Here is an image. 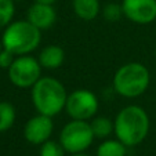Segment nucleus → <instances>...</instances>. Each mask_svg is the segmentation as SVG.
<instances>
[{
  "label": "nucleus",
  "mask_w": 156,
  "mask_h": 156,
  "mask_svg": "<svg viewBox=\"0 0 156 156\" xmlns=\"http://www.w3.org/2000/svg\"><path fill=\"white\" fill-rule=\"evenodd\" d=\"M115 136L127 148L140 145L149 133V116L138 105L124 106L115 118Z\"/></svg>",
  "instance_id": "nucleus-1"
},
{
  "label": "nucleus",
  "mask_w": 156,
  "mask_h": 156,
  "mask_svg": "<svg viewBox=\"0 0 156 156\" xmlns=\"http://www.w3.org/2000/svg\"><path fill=\"white\" fill-rule=\"evenodd\" d=\"M68 93L59 80L51 76H41L32 87V102L37 113L55 116L65 109Z\"/></svg>",
  "instance_id": "nucleus-2"
},
{
  "label": "nucleus",
  "mask_w": 156,
  "mask_h": 156,
  "mask_svg": "<svg viewBox=\"0 0 156 156\" xmlns=\"http://www.w3.org/2000/svg\"><path fill=\"white\" fill-rule=\"evenodd\" d=\"M41 41V30L28 20L14 21L4 29L2 43L6 50L14 55H28L39 47Z\"/></svg>",
  "instance_id": "nucleus-3"
},
{
  "label": "nucleus",
  "mask_w": 156,
  "mask_h": 156,
  "mask_svg": "<svg viewBox=\"0 0 156 156\" xmlns=\"http://www.w3.org/2000/svg\"><path fill=\"white\" fill-rule=\"evenodd\" d=\"M151 73L141 62L122 65L113 76V90L124 98H137L149 87Z\"/></svg>",
  "instance_id": "nucleus-4"
},
{
  "label": "nucleus",
  "mask_w": 156,
  "mask_h": 156,
  "mask_svg": "<svg viewBox=\"0 0 156 156\" xmlns=\"http://www.w3.org/2000/svg\"><path fill=\"white\" fill-rule=\"evenodd\" d=\"M94 133L91 124L87 120H75L72 119L69 123L62 127L59 133V142L64 147L65 152L79 153L86 152L94 141Z\"/></svg>",
  "instance_id": "nucleus-5"
},
{
  "label": "nucleus",
  "mask_w": 156,
  "mask_h": 156,
  "mask_svg": "<svg viewBox=\"0 0 156 156\" xmlns=\"http://www.w3.org/2000/svg\"><path fill=\"white\" fill-rule=\"evenodd\" d=\"M41 65L39 59L28 55L15 57L9 71V79L15 87L32 88L35 83L41 77Z\"/></svg>",
  "instance_id": "nucleus-6"
},
{
  "label": "nucleus",
  "mask_w": 156,
  "mask_h": 156,
  "mask_svg": "<svg viewBox=\"0 0 156 156\" xmlns=\"http://www.w3.org/2000/svg\"><path fill=\"white\" fill-rule=\"evenodd\" d=\"M100 102L97 95L86 88H79L68 94L65 111L68 112L71 119L75 120H90L98 112Z\"/></svg>",
  "instance_id": "nucleus-7"
},
{
  "label": "nucleus",
  "mask_w": 156,
  "mask_h": 156,
  "mask_svg": "<svg viewBox=\"0 0 156 156\" xmlns=\"http://www.w3.org/2000/svg\"><path fill=\"white\" fill-rule=\"evenodd\" d=\"M123 15L134 24L148 25L156 20V0H123Z\"/></svg>",
  "instance_id": "nucleus-8"
},
{
  "label": "nucleus",
  "mask_w": 156,
  "mask_h": 156,
  "mask_svg": "<svg viewBox=\"0 0 156 156\" xmlns=\"http://www.w3.org/2000/svg\"><path fill=\"white\" fill-rule=\"evenodd\" d=\"M54 131V123L51 116H46L37 113L36 116L30 118L25 123L24 127V137L29 144L41 145L48 141Z\"/></svg>",
  "instance_id": "nucleus-9"
},
{
  "label": "nucleus",
  "mask_w": 156,
  "mask_h": 156,
  "mask_svg": "<svg viewBox=\"0 0 156 156\" xmlns=\"http://www.w3.org/2000/svg\"><path fill=\"white\" fill-rule=\"evenodd\" d=\"M27 20L30 24H33L37 29H48L51 28L57 21V12L53 4H44V3H35L29 7L27 14Z\"/></svg>",
  "instance_id": "nucleus-10"
},
{
  "label": "nucleus",
  "mask_w": 156,
  "mask_h": 156,
  "mask_svg": "<svg viewBox=\"0 0 156 156\" xmlns=\"http://www.w3.org/2000/svg\"><path fill=\"white\" fill-rule=\"evenodd\" d=\"M39 62H40L41 68L53 71V69L59 68L65 61V51L62 47L50 44L47 47H44L39 54Z\"/></svg>",
  "instance_id": "nucleus-11"
},
{
  "label": "nucleus",
  "mask_w": 156,
  "mask_h": 156,
  "mask_svg": "<svg viewBox=\"0 0 156 156\" xmlns=\"http://www.w3.org/2000/svg\"><path fill=\"white\" fill-rule=\"evenodd\" d=\"M73 11L80 20L93 21L101 11L100 0H72Z\"/></svg>",
  "instance_id": "nucleus-12"
},
{
  "label": "nucleus",
  "mask_w": 156,
  "mask_h": 156,
  "mask_svg": "<svg viewBox=\"0 0 156 156\" xmlns=\"http://www.w3.org/2000/svg\"><path fill=\"white\" fill-rule=\"evenodd\" d=\"M127 147L122 141L106 138L98 145L95 156H126Z\"/></svg>",
  "instance_id": "nucleus-13"
},
{
  "label": "nucleus",
  "mask_w": 156,
  "mask_h": 156,
  "mask_svg": "<svg viewBox=\"0 0 156 156\" xmlns=\"http://www.w3.org/2000/svg\"><path fill=\"white\" fill-rule=\"evenodd\" d=\"M90 124H91L95 138L106 140L112 133H115V122H112L109 118H105V116L93 119V122H90Z\"/></svg>",
  "instance_id": "nucleus-14"
},
{
  "label": "nucleus",
  "mask_w": 156,
  "mask_h": 156,
  "mask_svg": "<svg viewBox=\"0 0 156 156\" xmlns=\"http://www.w3.org/2000/svg\"><path fill=\"white\" fill-rule=\"evenodd\" d=\"M15 122V108L7 101L0 102V133L7 131L14 126Z\"/></svg>",
  "instance_id": "nucleus-15"
},
{
  "label": "nucleus",
  "mask_w": 156,
  "mask_h": 156,
  "mask_svg": "<svg viewBox=\"0 0 156 156\" xmlns=\"http://www.w3.org/2000/svg\"><path fill=\"white\" fill-rule=\"evenodd\" d=\"M14 12V0H0V28H6L11 24Z\"/></svg>",
  "instance_id": "nucleus-16"
},
{
  "label": "nucleus",
  "mask_w": 156,
  "mask_h": 156,
  "mask_svg": "<svg viewBox=\"0 0 156 156\" xmlns=\"http://www.w3.org/2000/svg\"><path fill=\"white\" fill-rule=\"evenodd\" d=\"M65 149L59 141H46L40 145L39 156H65Z\"/></svg>",
  "instance_id": "nucleus-17"
},
{
  "label": "nucleus",
  "mask_w": 156,
  "mask_h": 156,
  "mask_svg": "<svg viewBox=\"0 0 156 156\" xmlns=\"http://www.w3.org/2000/svg\"><path fill=\"white\" fill-rule=\"evenodd\" d=\"M102 15L106 21H109V22H116V21H119L120 17L123 15L122 4H116V3L106 4L102 10Z\"/></svg>",
  "instance_id": "nucleus-18"
},
{
  "label": "nucleus",
  "mask_w": 156,
  "mask_h": 156,
  "mask_svg": "<svg viewBox=\"0 0 156 156\" xmlns=\"http://www.w3.org/2000/svg\"><path fill=\"white\" fill-rule=\"evenodd\" d=\"M15 57L17 55H14L11 51L6 50V48L3 47V50L0 51V68L9 69L10 66H11V64L14 62Z\"/></svg>",
  "instance_id": "nucleus-19"
},
{
  "label": "nucleus",
  "mask_w": 156,
  "mask_h": 156,
  "mask_svg": "<svg viewBox=\"0 0 156 156\" xmlns=\"http://www.w3.org/2000/svg\"><path fill=\"white\" fill-rule=\"evenodd\" d=\"M37 3H44V4H54L57 0H35Z\"/></svg>",
  "instance_id": "nucleus-20"
},
{
  "label": "nucleus",
  "mask_w": 156,
  "mask_h": 156,
  "mask_svg": "<svg viewBox=\"0 0 156 156\" xmlns=\"http://www.w3.org/2000/svg\"><path fill=\"white\" fill-rule=\"evenodd\" d=\"M71 156H91V155H88V153H86V152H79V153H73V155H71Z\"/></svg>",
  "instance_id": "nucleus-21"
},
{
  "label": "nucleus",
  "mask_w": 156,
  "mask_h": 156,
  "mask_svg": "<svg viewBox=\"0 0 156 156\" xmlns=\"http://www.w3.org/2000/svg\"><path fill=\"white\" fill-rule=\"evenodd\" d=\"M3 50V43H2V41H0V51Z\"/></svg>",
  "instance_id": "nucleus-22"
},
{
  "label": "nucleus",
  "mask_w": 156,
  "mask_h": 156,
  "mask_svg": "<svg viewBox=\"0 0 156 156\" xmlns=\"http://www.w3.org/2000/svg\"><path fill=\"white\" fill-rule=\"evenodd\" d=\"M14 2H22V0H14Z\"/></svg>",
  "instance_id": "nucleus-23"
},
{
  "label": "nucleus",
  "mask_w": 156,
  "mask_h": 156,
  "mask_svg": "<svg viewBox=\"0 0 156 156\" xmlns=\"http://www.w3.org/2000/svg\"><path fill=\"white\" fill-rule=\"evenodd\" d=\"M155 55H156V50H155Z\"/></svg>",
  "instance_id": "nucleus-24"
}]
</instances>
